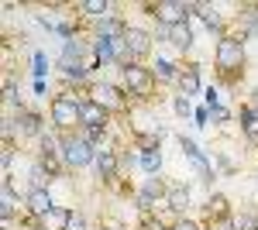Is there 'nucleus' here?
Returning a JSON list of instances; mask_svg holds the SVG:
<instances>
[{
  "mask_svg": "<svg viewBox=\"0 0 258 230\" xmlns=\"http://www.w3.org/2000/svg\"><path fill=\"white\" fill-rule=\"evenodd\" d=\"M86 103V93H76V90H62L59 96H52L48 103V117H52V127L62 134H73V127H80V107Z\"/></svg>",
  "mask_w": 258,
  "mask_h": 230,
  "instance_id": "1",
  "label": "nucleus"
},
{
  "mask_svg": "<svg viewBox=\"0 0 258 230\" xmlns=\"http://www.w3.org/2000/svg\"><path fill=\"white\" fill-rule=\"evenodd\" d=\"M244 62H248V52H244V41H241L238 35H227V38H220L217 45H214V65H217V72L227 79L231 86L241 79Z\"/></svg>",
  "mask_w": 258,
  "mask_h": 230,
  "instance_id": "2",
  "label": "nucleus"
},
{
  "mask_svg": "<svg viewBox=\"0 0 258 230\" xmlns=\"http://www.w3.org/2000/svg\"><path fill=\"white\" fill-rule=\"evenodd\" d=\"M59 141H62V162H66V169H86V165H93L97 148L83 134H62Z\"/></svg>",
  "mask_w": 258,
  "mask_h": 230,
  "instance_id": "3",
  "label": "nucleus"
},
{
  "mask_svg": "<svg viewBox=\"0 0 258 230\" xmlns=\"http://www.w3.org/2000/svg\"><path fill=\"white\" fill-rule=\"evenodd\" d=\"M86 96L93 100V103H100L107 114H127V93L120 90V86H114V83H93L90 90H86Z\"/></svg>",
  "mask_w": 258,
  "mask_h": 230,
  "instance_id": "4",
  "label": "nucleus"
},
{
  "mask_svg": "<svg viewBox=\"0 0 258 230\" xmlns=\"http://www.w3.org/2000/svg\"><path fill=\"white\" fill-rule=\"evenodd\" d=\"M124 93L138 96V100H148V96L155 93V72L145 69L141 62L127 65V69H124Z\"/></svg>",
  "mask_w": 258,
  "mask_h": 230,
  "instance_id": "5",
  "label": "nucleus"
},
{
  "mask_svg": "<svg viewBox=\"0 0 258 230\" xmlns=\"http://www.w3.org/2000/svg\"><path fill=\"white\" fill-rule=\"evenodd\" d=\"M145 11H152V18L172 28V24H182L189 14H197V4H182V0H159V4H148Z\"/></svg>",
  "mask_w": 258,
  "mask_h": 230,
  "instance_id": "6",
  "label": "nucleus"
},
{
  "mask_svg": "<svg viewBox=\"0 0 258 230\" xmlns=\"http://www.w3.org/2000/svg\"><path fill=\"white\" fill-rule=\"evenodd\" d=\"M93 165H97V172H100L103 182H117V175H120V151H114L110 144H103V148H97Z\"/></svg>",
  "mask_w": 258,
  "mask_h": 230,
  "instance_id": "7",
  "label": "nucleus"
},
{
  "mask_svg": "<svg viewBox=\"0 0 258 230\" xmlns=\"http://www.w3.org/2000/svg\"><path fill=\"white\" fill-rule=\"evenodd\" d=\"M197 14H200V21L207 24V31L214 35V41H220V38H227V35H231V31H227L224 14H220L214 4H197Z\"/></svg>",
  "mask_w": 258,
  "mask_h": 230,
  "instance_id": "8",
  "label": "nucleus"
},
{
  "mask_svg": "<svg viewBox=\"0 0 258 230\" xmlns=\"http://www.w3.org/2000/svg\"><path fill=\"white\" fill-rule=\"evenodd\" d=\"M107 124H110V114L86 96V103L80 107V127L83 131H100V127H107Z\"/></svg>",
  "mask_w": 258,
  "mask_h": 230,
  "instance_id": "9",
  "label": "nucleus"
},
{
  "mask_svg": "<svg viewBox=\"0 0 258 230\" xmlns=\"http://www.w3.org/2000/svg\"><path fill=\"white\" fill-rule=\"evenodd\" d=\"M52 206H55V199H52V192H48V189H28V192H24V213H28L31 220L45 216Z\"/></svg>",
  "mask_w": 258,
  "mask_h": 230,
  "instance_id": "10",
  "label": "nucleus"
},
{
  "mask_svg": "<svg viewBox=\"0 0 258 230\" xmlns=\"http://www.w3.org/2000/svg\"><path fill=\"white\" fill-rule=\"evenodd\" d=\"M124 41H127V48H131L135 62H141V58L152 52V41H155V35H152V31H145V28H131V24H127Z\"/></svg>",
  "mask_w": 258,
  "mask_h": 230,
  "instance_id": "11",
  "label": "nucleus"
},
{
  "mask_svg": "<svg viewBox=\"0 0 258 230\" xmlns=\"http://www.w3.org/2000/svg\"><path fill=\"white\" fill-rule=\"evenodd\" d=\"M73 216L76 213L69 206H52L45 216H38V230H69L73 227Z\"/></svg>",
  "mask_w": 258,
  "mask_h": 230,
  "instance_id": "12",
  "label": "nucleus"
},
{
  "mask_svg": "<svg viewBox=\"0 0 258 230\" xmlns=\"http://www.w3.org/2000/svg\"><path fill=\"white\" fill-rule=\"evenodd\" d=\"M14 124H18L21 141H24V137H45V131H41V114H38V110H24V107H21Z\"/></svg>",
  "mask_w": 258,
  "mask_h": 230,
  "instance_id": "13",
  "label": "nucleus"
},
{
  "mask_svg": "<svg viewBox=\"0 0 258 230\" xmlns=\"http://www.w3.org/2000/svg\"><path fill=\"white\" fill-rule=\"evenodd\" d=\"M189 199H193V192H189L186 182H169V192H165V206H169V210H176L179 216H182L186 206H189Z\"/></svg>",
  "mask_w": 258,
  "mask_h": 230,
  "instance_id": "14",
  "label": "nucleus"
},
{
  "mask_svg": "<svg viewBox=\"0 0 258 230\" xmlns=\"http://www.w3.org/2000/svg\"><path fill=\"white\" fill-rule=\"evenodd\" d=\"M18 206H21V199L14 196V186H11V179H4V182H0V213H4V223H11V220H14ZM21 210H24V206H21Z\"/></svg>",
  "mask_w": 258,
  "mask_h": 230,
  "instance_id": "15",
  "label": "nucleus"
},
{
  "mask_svg": "<svg viewBox=\"0 0 258 230\" xmlns=\"http://www.w3.org/2000/svg\"><path fill=\"white\" fill-rule=\"evenodd\" d=\"M76 11H83L86 18H93L97 24H100V21H110V18H114V14H110V11H114V4H110V0H80V4H76Z\"/></svg>",
  "mask_w": 258,
  "mask_h": 230,
  "instance_id": "16",
  "label": "nucleus"
},
{
  "mask_svg": "<svg viewBox=\"0 0 258 230\" xmlns=\"http://www.w3.org/2000/svg\"><path fill=\"white\" fill-rule=\"evenodd\" d=\"M203 213H207V220H210V223H217V220H227V216H231V203H227V196H220V192L207 196V203H203Z\"/></svg>",
  "mask_w": 258,
  "mask_h": 230,
  "instance_id": "17",
  "label": "nucleus"
},
{
  "mask_svg": "<svg viewBox=\"0 0 258 230\" xmlns=\"http://www.w3.org/2000/svg\"><path fill=\"white\" fill-rule=\"evenodd\" d=\"M169 45L179 48V52H189V48H193V28H189V21L169 28Z\"/></svg>",
  "mask_w": 258,
  "mask_h": 230,
  "instance_id": "18",
  "label": "nucleus"
},
{
  "mask_svg": "<svg viewBox=\"0 0 258 230\" xmlns=\"http://www.w3.org/2000/svg\"><path fill=\"white\" fill-rule=\"evenodd\" d=\"M179 90H182V96H197L200 93V65H189V69H182L179 72Z\"/></svg>",
  "mask_w": 258,
  "mask_h": 230,
  "instance_id": "19",
  "label": "nucleus"
},
{
  "mask_svg": "<svg viewBox=\"0 0 258 230\" xmlns=\"http://www.w3.org/2000/svg\"><path fill=\"white\" fill-rule=\"evenodd\" d=\"M59 69H62V79L66 83H86V76H90V65H83V62H59Z\"/></svg>",
  "mask_w": 258,
  "mask_h": 230,
  "instance_id": "20",
  "label": "nucleus"
},
{
  "mask_svg": "<svg viewBox=\"0 0 258 230\" xmlns=\"http://www.w3.org/2000/svg\"><path fill=\"white\" fill-rule=\"evenodd\" d=\"M152 72H155V83H179V69L169 58H159V62L152 65Z\"/></svg>",
  "mask_w": 258,
  "mask_h": 230,
  "instance_id": "21",
  "label": "nucleus"
},
{
  "mask_svg": "<svg viewBox=\"0 0 258 230\" xmlns=\"http://www.w3.org/2000/svg\"><path fill=\"white\" fill-rule=\"evenodd\" d=\"M238 120H241V131H244L248 137H258V110L241 107V110H238Z\"/></svg>",
  "mask_w": 258,
  "mask_h": 230,
  "instance_id": "22",
  "label": "nucleus"
},
{
  "mask_svg": "<svg viewBox=\"0 0 258 230\" xmlns=\"http://www.w3.org/2000/svg\"><path fill=\"white\" fill-rule=\"evenodd\" d=\"M141 169L148 175H159L162 172V151H141Z\"/></svg>",
  "mask_w": 258,
  "mask_h": 230,
  "instance_id": "23",
  "label": "nucleus"
},
{
  "mask_svg": "<svg viewBox=\"0 0 258 230\" xmlns=\"http://www.w3.org/2000/svg\"><path fill=\"white\" fill-rule=\"evenodd\" d=\"M48 182H52V175L35 162V165H31V189H48Z\"/></svg>",
  "mask_w": 258,
  "mask_h": 230,
  "instance_id": "24",
  "label": "nucleus"
},
{
  "mask_svg": "<svg viewBox=\"0 0 258 230\" xmlns=\"http://www.w3.org/2000/svg\"><path fill=\"white\" fill-rule=\"evenodd\" d=\"M238 220V230H258V216H255V210H244L241 216H234Z\"/></svg>",
  "mask_w": 258,
  "mask_h": 230,
  "instance_id": "25",
  "label": "nucleus"
},
{
  "mask_svg": "<svg viewBox=\"0 0 258 230\" xmlns=\"http://www.w3.org/2000/svg\"><path fill=\"white\" fill-rule=\"evenodd\" d=\"M179 148H182V155H186V158H200V155H203L197 148V141H193V137H186V134L179 137Z\"/></svg>",
  "mask_w": 258,
  "mask_h": 230,
  "instance_id": "26",
  "label": "nucleus"
},
{
  "mask_svg": "<svg viewBox=\"0 0 258 230\" xmlns=\"http://www.w3.org/2000/svg\"><path fill=\"white\" fill-rule=\"evenodd\" d=\"M172 107H176V114H179V117H189V114H193V107H189V96H182V93L172 100Z\"/></svg>",
  "mask_w": 258,
  "mask_h": 230,
  "instance_id": "27",
  "label": "nucleus"
},
{
  "mask_svg": "<svg viewBox=\"0 0 258 230\" xmlns=\"http://www.w3.org/2000/svg\"><path fill=\"white\" fill-rule=\"evenodd\" d=\"M141 165V158H135V155H120V172H135V169H138Z\"/></svg>",
  "mask_w": 258,
  "mask_h": 230,
  "instance_id": "28",
  "label": "nucleus"
},
{
  "mask_svg": "<svg viewBox=\"0 0 258 230\" xmlns=\"http://www.w3.org/2000/svg\"><path fill=\"white\" fill-rule=\"evenodd\" d=\"M141 230H169V227L162 223V220L155 216V213H148V216H145V223H141Z\"/></svg>",
  "mask_w": 258,
  "mask_h": 230,
  "instance_id": "29",
  "label": "nucleus"
},
{
  "mask_svg": "<svg viewBox=\"0 0 258 230\" xmlns=\"http://www.w3.org/2000/svg\"><path fill=\"white\" fill-rule=\"evenodd\" d=\"M207 110H210V117H214V120H220V124H227V120H231V110H224V107H207Z\"/></svg>",
  "mask_w": 258,
  "mask_h": 230,
  "instance_id": "30",
  "label": "nucleus"
},
{
  "mask_svg": "<svg viewBox=\"0 0 258 230\" xmlns=\"http://www.w3.org/2000/svg\"><path fill=\"white\" fill-rule=\"evenodd\" d=\"M45 72H48V58L41 52H35V76H45Z\"/></svg>",
  "mask_w": 258,
  "mask_h": 230,
  "instance_id": "31",
  "label": "nucleus"
},
{
  "mask_svg": "<svg viewBox=\"0 0 258 230\" xmlns=\"http://www.w3.org/2000/svg\"><path fill=\"white\" fill-rule=\"evenodd\" d=\"M210 230H238V220H234V216H227V220H217V223H210Z\"/></svg>",
  "mask_w": 258,
  "mask_h": 230,
  "instance_id": "32",
  "label": "nucleus"
},
{
  "mask_svg": "<svg viewBox=\"0 0 258 230\" xmlns=\"http://www.w3.org/2000/svg\"><path fill=\"white\" fill-rule=\"evenodd\" d=\"M172 230H203V227H200L197 220H189V216H179V223Z\"/></svg>",
  "mask_w": 258,
  "mask_h": 230,
  "instance_id": "33",
  "label": "nucleus"
},
{
  "mask_svg": "<svg viewBox=\"0 0 258 230\" xmlns=\"http://www.w3.org/2000/svg\"><path fill=\"white\" fill-rule=\"evenodd\" d=\"M69 230H86V216H73V227Z\"/></svg>",
  "mask_w": 258,
  "mask_h": 230,
  "instance_id": "34",
  "label": "nucleus"
},
{
  "mask_svg": "<svg viewBox=\"0 0 258 230\" xmlns=\"http://www.w3.org/2000/svg\"><path fill=\"white\" fill-rule=\"evenodd\" d=\"M248 107H251V110H258V86L251 90V96H248Z\"/></svg>",
  "mask_w": 258,
  "mask_h": 230,
  "instance_id": "35",
  "label": "nucleus"
},
{
  "mask_svg": "<svg viewBox=\"0 0 258 230\" xmlns=\"http://www.w3.org/2000/svg\"><path fill=\"white\" fill-rule=\"evenodd\" d=\"M103 230H120V227H117V223H110V227H103Z\"/></svg>",
  "mask_w": 258,
  "mask_h": 230,
  "instance_id": "36",
  "label": "nucleus"
},
{
  "mask_svg": "<svg viewBox=\"0 0 258 230\" xmlns=\"http://www.w3.org/2000/svg\"><path fill=\"white\" fill-rule=\"evenodd\" d=\"M203 230H210V227H203Z\"/></svg>",
  "mask_w": 258,
  "mask_h": 230,
  "instance_id": "37",
  "label": "nucleus"
}]
</instances>
